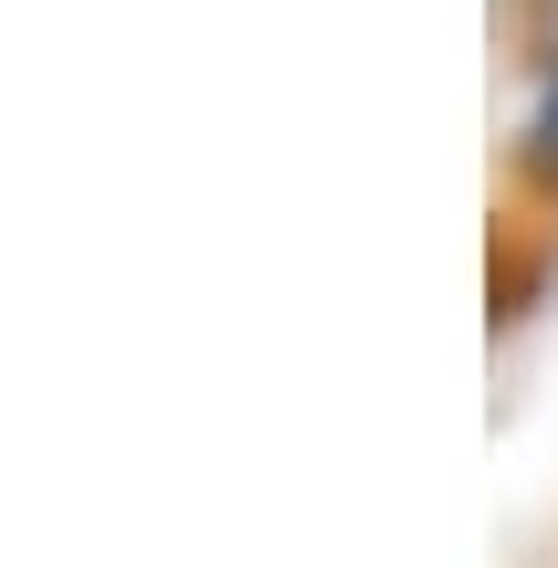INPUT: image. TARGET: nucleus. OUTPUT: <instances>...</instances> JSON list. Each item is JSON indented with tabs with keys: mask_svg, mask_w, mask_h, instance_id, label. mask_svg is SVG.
<instances>
[{
	"mask_svg": "<svg viewBox=\"0 0 558 568\" xmlns=\"http://www.w3.org/2000/svg\"><path fill=\"white\" fill-rule=\"evenodd\" d=\"M527 159L558 169V11H548V32H538V84H527Z\"/></svg>",
	"mask_w": 558,
	"mask_h": 568,
	"instance_id": "f257e3e1",
	"label": "nucleus"
}]
</instances>
